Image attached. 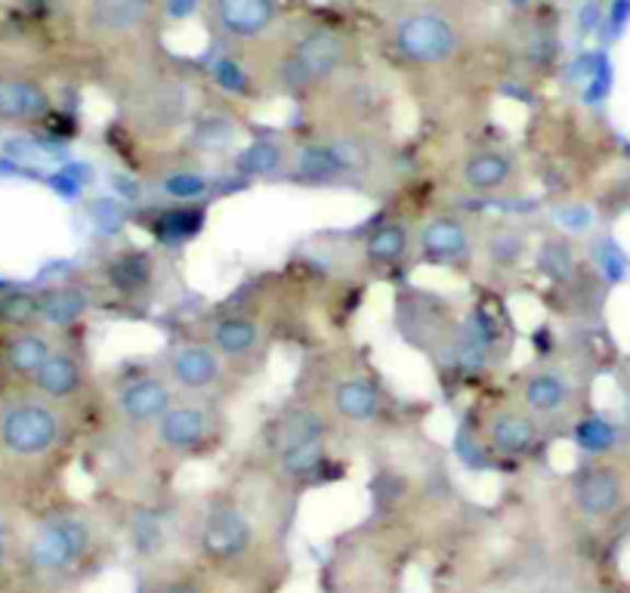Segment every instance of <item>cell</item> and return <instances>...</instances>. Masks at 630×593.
Segmentation results:
<instances>
[{"instance_id": "obj_1", "label": "cell", "mask_w": 630, "mask_h": 593, "mask_svg": "<svg viewBox=\"0 0 630 593\" xmlns=\"http://www.w3.org/2000/svg\"><path fill=\"white\" fill-rule=\"evenodd\" d=\"M248 56L266 93L309 105L358 75L356 34L331 19H288Z\"/></svg>"}, {"instance_id": "obj_2", "label": "cell", "mask_w": 630, "mask_h": 593, "mask_svg": "<svg viewBox=\"0 0 630 593\" xmlns=\"http://www.w3.org/2000/svg\"><path fill=\"white\" fill-rule=\"evenodd\" d=\"M485 28L470 0H414L383 22V50L399 71L439 81L470 68Z\"/></svg>"}, {"instance_id": "obj_3", "label": "cell", "mask_w": 630, "mask_h": 593, "mask_svg": "<svg viewBox=\"0 0 630 593\" xmlns=\"http://www.w3.org/2000/svg\"><path fill=\"white\" fill-rule=\"evenodd\" d=\"M297 392L322 408L337 433H390L396 426L392 421H399L392 414V396L383 380L365 358L350 350L312 358Z\"/></svg>"}, {"instance_id": "obj_4", "label": "cell", "mask_w": 630, "mask_h": 593, "mask_svg": "<svg viewBox=\"0 0 630 593\" xmlns=\"http://www.w3.org/2000/svg\"><path fill=\"white\" fill-rule=\"evenodd\" d=\"M112 84L121 118L146 142H164L192 124V87L183 71L164 66L158 53L112 71Z\"/></svg>"}, {"instance_id": "obj_5", "label": "cell", "mask_w": 630, "mask_h": 593, "mask_svg": "<svg viewBox=\"0 0 630 593\" xmlns=\"http://www.w3.org/2000/svg\"><path fill=\"white\" fill-rule=\"evenodd\" d=\"M71 28L78 44L108 71L158 53L164 0H75Z\"/></svg>"}, {"instance_id": "obj_6", "label": "cell", "mask_w": 630, "mask_h": 593, "mask_svg": "<svg viewBox=\"0 0 630 593\" xmlns=\"http://www.w3.org/2000/svg\"><path fill=\"white\" fill-rule=\"evenodd\" d=\"M334 424L324 418V411L307 396H290L285 406H278L263 424V455L282 479H312L328 467Z\"/></svg>"}, {"instance_id": "obj_7", "label": "cell", "mask_w": 630, "mask_h": 593, "mask_svg": "<svg viewBox=\"0 0 630 593\" xmlns=\"http://www.w3.org/2000/svg\"><path fill=\"white\" fill-rule=\"evenodd\" d=\"M78 414L28 390L0 387V467H35L69 445Z\"/></svg>"}, {"instance_id": "obj_8", "label": "cell", "mask_w": 630, "mask_h": 593, "mask_svg": "<svg viewBox=\"0 0 630 593\" xmlns=\"http://www.w3.org/2000/svg\"><path fill=\"white\" fill-rule=\"evenodd\" d=\"M229 406L207 399H176L146 433V442L164 458H202L229 440Z\"/></svg>"}, {"instance_id": "obj_9", "label": "cell", "mask_w": 630, "mask_h": 593, "mask_svg": "<svg viewBox=\"0 0 630 593\" xmlns=\"http://www.w3.org/2000/svg\"><path fill=\"white\" fill-rule=\"evenodd\" d=\"M154 365L171 380L180 399H207L229 406L244 387L198 331L171 340L164 353L154 358Z\"/></svg>"}, {"instance_id": "obj_10", "label": "cell", "mask_w": 630, "mask_h": 593, "mask_svg": "<svg viewBox=\"0 0 630 593\" xmlns=\"http://www.w3.org/2000/svg\"><path fill=\"white\" fill-rule=\"evenodd\" d=\"M105 406V421L134 430V433H149L154 421L180 399L171 380L161 374L158 365H127L108 374L100 392Z\"/></svg>"}, {"instance_id": "obj_11", "label": "cell", "mask_w": 630, "mask_h": 593, "mask_svg": "<svg viewBox=\"0 0 630 593\" xmlns=\"http://www.w3.org/2000/svg\"><path fill=\"white\" fill-rule=\"evenodd\" d=\"M198 334L217 350V356L229 365V372L248 384L251 377L270 365V350H273V334L263 316L241 306H222L202 319Z\"/></svg>"}, {"instance_id": "obj_12", "label": "cell", "mask_w": 630, "mask_h": 593, "mask_svg": "<svg viewBox=\"0 0 630 593\" xmlns=\"http://www.w3.org/2000/svg\"><path fill=\"white\" fill-rule=\"evenodd\" d=\"M463 309L445 294L433 290H399L396 297V328L411 350L424 353L436 365L448 362Z\"/></svg>"}, {"instance_id": "obj_13", "label": "cell", "mask_w": 630, "mask_h": 593, "mask_svg": "<svg viewBox=\"0 0 630 593\" xmlns=\"http://www.w3.org/2000/svg\"><path fill=\"white\" fill-rule=\"evenodd\" d=\"M482 220L463 210H433L414 223V263L477 275Z\"/></svg>"}, {"instance_id": "obj_14", "label": "cell", "mask_w": 630, "mask_h": 593, "mask_svg": "<svg viewBox=\"0 0 630 593\" xmlns=\"http://www.w3.org/2000/svg\"><path fill=\"white\" fill-rule=\"evenodd\" d=\"M448 183L460 195L470 198H501L526 192V168L519 155L497 142H473L463 146L448 161Z\"/></svg>"}, {"instance_id": "obj_15", "label": "cell", "mask_w": 630, "mask_h": 593, "mask_svg": "<svg viewBox=\"0 0 630 593\" xmlns=\"http://www.w3.org/2000/svg\"><path fill=\"white\" fill-rule=\"evenodd\" d=\"M210 32L232 50L251 53L266 44L285 22V0H202Z\"/></svg>"}, {"instance_id": "obj_16", "label": "cell", "mask_w": 630, "mask_h": 593, "mask_svg": "<svg viewBox=\"0 0 630 593\" xmlns=\"http://www.w3.org/2000/svg\"><path fill=\"white\" fill-rule=\"evenodd\" d=\"M511 396L547 430L572 421L579 408V380L560 362H538L513 377Z\"/></svg>"}, {"instance_id": "obj_17", "label": "cell", "mask_w": 630, "mask_h": 593, "mask_svg": "<svg viewBox=\"0 0 630 593\" xmlns=\"http://www.w3.org/2000/svg\"><path fill=\"white\" fill-rule=\"evenodd\" d=\"M477 421L479 445L497 460H523L535 455L547 433L511 392L479 408Z\"/></svg>"}, {"instance_id": "obj_18", "label": "cell", "mask_w": 630, "mask_h": 593, "mask_svg": "<svg viewBox=\"0 0 630 593\" xmlns=\"http://www.w3.org/2000/svg\"><path fill=\"white\" fill-rule=\"evenodd\" d=\"M93 544L90 523L78 513H53L25 541V560L41 575H62L84 560Z\"/></svg>"}, {"instance_id": "obj_19", "label": "cell", "mask_w": 630, "mask_h": 593, "mask_svg": "<svg viewBox=\"0 0 630 593\" xmlns=\"http://www.w3.org/2000/svg\"><path fill=\"white\" fill-rule=\"evenodd\" d=\"M25 390L78 414L96 390V377H93L84 346L75 338L62 340L56 346V353L44 362V368L28 380Z\"/></svg>"}, {"instance_id": "obj_20", "label": "cell", "mask_w": 630, "mask_h": 593, "mask_svg": "<svg viewBox=\"0 0 630 593\" xmlns=\"http://www.w3.org/2000/svg\"><path fill=\"white\" fill-rule=\"evenodd\" d=\"M56 115V96L32 68H0V130H41Z\"/></svg>"}, {"instance_id": "obj_21", "label": "cell", "mask_w": 630, "mask_h": 593, "mask_svg": "<svg viewBox=\"0 0 630 593\" xmlns=\"http://www.w3.org/2000/svg\"><path fill=\"white\" fill-rule=\"evenodd\" d=\"M535 256V244L523 223L516 220H485L479 232L477 272L485 282L507 285L511 278L523 275L526 263Z\"/></svg>"}, {"instance_id": "obj_22", "label": "cell", "mask_w": 630, "mask_h": 593, "mask_svg": "<svg viewBox=\"0 0 630 593\" xmlns=\"http://www.w3.org/2000/svg\"><path fill=\"white\" fill-rule=\"evenodd\" d=\"M66 338L53 334L47 328H19L0 334V387L25 390L44 362L56 353Z\"/></svg>"}, {"instance_id": "obj_23", "label": "cell", "mask_w": 630, "mask_h": 593, "mask_svg": "<svg viewBox=\"0 0 630 593\" xmlns=\"http://www.w3.org/2000/svg\"><path fill=\"white\" fill-rule=\"evenodd\" d=\"M254 547V520L236 501H214L202 523V550L210 560H241Z\"/></svg>"}, {"instance_id": "obj_24", "label": "cell", "mask_w": 630, "mask_h": 593, "mask_svg": "<svg viewBox=\"0 0 630 593\" xmlns=\"http://www.w3.org/2000/svg\"><path fill=\"white\" fill-rule=\"evenodd\" d=\"M41 290V312H37V324L47 328L59 338H75L87 319L93 316L96 306V294L87 285L78 282H59V285H47Z\"/></svg>"}, {"instance_id": "obj_25", "label": "cell", "mask_w": 630, "mask_h": 593, "mask_svg": "<svg viewBox=\"0 0 630 593\" xmlns=\"http://www.w3.org/2000/svg\"><path fill=\"white\" fill-rule=\"evenodd\" d=\"M158 282V266L154 256L142 248H121L115 254H108L103 263V285L115 300H146L152 294Z\"/></svg>"}, {"instance_id": "obj_26", "label": "cell", "mask_w": 630, "mask_h": 593, "mask_svg": "<svg viewBox=\"0 0 630 593\" xmlns=\"http://www.w3.org/2000/svg\"><path fill=\"white\" fill-rule=\"evenodd\" d=\"M358 248L365 270H402L414 260V226L402 220L377 223Z\"/></svg>"}, {"instance_id": "obj_27", "label": "cell", "mask_w": 630, "mask_h": 593, "mask_svg": "<svg viewBox=\"0 0 630 593\" xmlns=\"http://www.w3.org/2000/svg\"><path fill=\"white\" fill-rule=\"evenodd\" d=\"M572 498L584 516L603 520L621 504V476L609 464H587L572 479Z\"/></svg>"}, {"instance_id": "obj_28", "label": "cell", "mask_w": 630, "mask_h": 593, "mask_svg": "<svg viewBox=\"0 0 630 593\" xmlns=\"http://www.w3.org/2000/svg\"><path fill=\"white\" fill-rule=\"evenodd\" d=\"M37 312H41V290L37 288H0V334L19 331V328H35Z\"/></svg>"}, {"instance_id": "obj_29", "label": "cell", "mask_w": 630, "mask_h": 593, "mask_svg": "<svg viewBox=\"0 0 630 593\" xmlns=\"http://www.w3.org/2000/svg\"><path fill=\"white\" fill-rule=\"evenodd\" d=\"M579 433L587 442V448L591 452H603V448H609L615 440V433L606 424H599V421H581Z\"/></svg>"}, {"instance_id": "obj_30", "label": "cell", "mask_w": 630, "mask_h": 593, "mask_svg": "<svg viewBox=\"0 0 630 593\" xmlns=\"http://www.w3.org/2000/svg\"><path fill=\"white\" fill-rule=\"evenodd\" d=\"M10 544H13L10 523H7V516L0 513V566H3V560H7V554H10Z\"/></svg>"}, {"instance_id": "obj_31", "label": "cell", "mask_w": 630, "mask_h": 593, "mask_svg": "<svg viewBox=\"0 0 630 593\" xmlns=\"http://www.w3.org/2000/svg\"><path fill=\"white\" fill-rule=\"evenodd\" d=\"M545 3H565V0H545Z\"/></svg>"}, {"instance_id": "obj_32", "label": "cell", "mask_w": 630, "mask_h": 593, "mask_svg": "<svg viewBox=\"0 0 630 593\" xmlns=\"http://www.w3.org/2000/svg\"><path fill=\"white\" fill-rule=\"evenodd\" d=\"M628 411H630V396H628Z\"/></svg>"}]
</instances>
